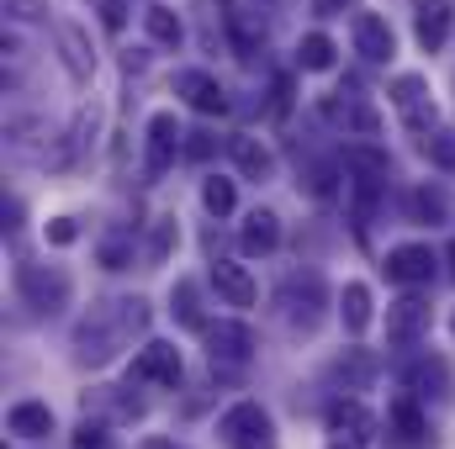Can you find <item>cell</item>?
I'll use <instances>...</instances> for the list:
<instances>
[{"label": "cell", "mask_w": 455, "mask_h": 449, "mask_svg": "<svg viewBox=\"0 0 455 449\" xmlns=\"http://www.w3.org/2000/svg\"><path fill=\"white\" fill-rule=\"evenodd\" d=\"M323 112L334 116V122H344V132H360V138H371L381 127V116L371 112L365 101H323Z\"/></svg>", "instance_id": "obj_21"}, {"label": "cell", "mask_w": 455, "mask_h": 449, "mask_svg": "<svg viewBox=\"0 0 455 449\" xmlns=\"http://www.w3.org/2000/svg\"><path fill=\"white\" fill-rule=\"evenodd\" d=\"M202 201H207L212 217H228V212H233V180H218V175H212V180L202 185Z\"/></svg>", "instance_id": "obj_31"}, {"label": "cell", "mask_w": 455, "mask_h": 449, "mask_svg": "<svg viewBox=\"0 0 455 449\" xmlns=\"http://www.w3.org/2000/svg\"><path fill=\"white\" fill-rule=\"evenodd\" d=\"M297 64H302V69H334V43H329L323 32H307L302 48H297Z\"/></svg>", "instance_id": "obj_27"}, {"label": "cell", "mask_w": 455, "mask_h": 449, "mask_svg": "<svg viewBox=\"0 0 455 449\" xmlns=\"http://www.w3.org/2000/svg\"><path fill=\"white\" fill-rule=\"evenodd\" d=\"M286 106H291V80H275V101H270V112L286 116Z\"/></svg>", "instance_id": "obj_41"}, {"label": "cell", "mask_w": 455, "mask_h": 449, "mask_svg": "<svg viewBox=\"0 0 455 449\" xmlns=\"http://www.w3.org/2000/svg\"><path fill=\"white\" fill-rule=\"evenodd\" d=\"M228 27H233V43H238V53L259 48V37H265V21H254L249 11H228Z\"/></svg>", "instance_id": "obj_29"}, {"label": "cell", "mask_w": 455, "mask_h": 449, "mask_svg": "<svg viewBox=\"0 0 455 449\" xmlns=\"http://www.w3.org/2000/svg\"><path fill=\"white\" fill-rule=\"evenodd\" d=\"M5 423H11V434H21V439H48V434H53V413H48L43 402H16V407L5 413Z\"/></svg>", "instance_id": "obj_17"}, {"label": "cell", "mask_w": 455, "mask_h": 449, "mask_svg": "<svg viewBox=\"0 0 455 449\" xmlns=\"http://www.w3.org/2000/svg\"><path fill=\"white\" fill-rule=\"evenodd\" d=\"M392 106L408 127H429L435 122V96H429V80L424 75H397L392 80Z\"/></svg>", "instance_id": "obj_5"}, {"label": "cell", "mask_w": 455, "mask_h": 449, "mask_svg": "<svg viewBox=\"0 0 455 449\" xmlns=\"http://www.w3.org/2000/svg\"><path fill=\"white\" fill-rule=\"evenodd\" d=\"M344 169H349V175L387 180V154H376V148H349V154H344Z\"/></svg>", "instance_id": "obj_30"}, {"label": "cell", "mask_w": 455, "mask_h": 449, "mask_svg": "<svg viewBox=\"0 0 455 449\" xmlns=\"http://www.w3.org/2000/svg\"><path fill=\"white\" fill-rule=\"evenodd\" d=\"M408 212H413V223H445V212H451V196H445V185H419L413 196H408Z\"/></svg>", "instance_id": "obj_22"}, {"label": "cell", "mask_w": 455, "mask_h": 449, "mask_svg": "<svg viewBox=\"0 0 455 449\" xmlns=\"http://www.w3.org/2000/svg\"><path fill=\"white\" fill-rule=\"evenodd\" d=\"M175 96H186V106H196L202 116H223L228 112L223 85H218L212 75H202V69H180V75H175Z\"/></svg>", "instance_id": "obj_9"}, {"label": "cell", "mask_w": 455, "mask_h": 449, "mask_svg": "<svg viewBox=\"0 0 455 449\" xmlns=\"http://www.w3.org/2000/svg\"><path fill=\"white\" fill-rule=\"evenodd\" d=\"M5 11H11L16 21H43V16H48V0H5Z\"/></svg>", "instance_id": "obj_35"}, {"label": "cell", "mask_w": 455, "mask_h": 449, "mask_svg": "<svg viewBox=\"0 0 455 449\" xmlns=\"http://www.w3.org/2000/svg\"><path fill=\"white\" fill-rule=\"evenodd\" d=\"M143 449H180V445H170V439H148Z\"/></svg>", "instance_id": "obj_43"}, {"label": "cell", "mask_w": 455, "mask_h": 449, "mask_svg": "<svg viewBox=\"0 0 455 449\" xmlns=\"http://www.w3.org/2000/svg\"><path fill=\"white\" fill-rule=\"evenodd\" d=\"M329 434H334V445H355V449H365L371 445V434H376V418L365 413V402H334L329 407Z\"/></svg>", "instance_id": "obj_6"}, {"label": "cell", "mask_w": 455, "mask_h": 449, "mask_svg": "<svg viewBox=\"0 0 455 449\" xmlns=\"http://www.w3.org/2000/svg\"><path fill=\"white\" fill-rule=\"evenodd\" d=\"M212 148H218V138H212V132H191V143H186V154H191V159H207Z\"/></svg>", "instance_id": "obj_39"}, {"label": "cell", "mask_w": 455, "mask_h": 449, "mask_svg": "<svg viewBox=\"0 0 455 449\" xmlns=\"http://www.w3.org/2000/svg\"><path fill=\"white\" fill-rule=\"evenodd\" d=\"M451 270H455V243H451Z\"/></svg>", "instance_id": "obj_44"}, {"label": "cell", "mask_w": 455, "mask_h": 449, "mask_svg": "<svg viewBox=\"0 0 455 449\" xmlns=\"http://www.w3.org/2000/svg\"><path fill=\"white\" fill-rule=\"evenodd\" d=\"M424 154H429V164H440V169L455 175V132H429L424 138Z\"/></svg>", "instance_id": "obj_32"}, {"label": "cell", "mask_w": 455, "mask_h": 449, "mask_svg": "<svg viewBox=\"0 0 455 449\" xmlns=\"http://www.w3.org/2000/svg\"><path fill=\"white\" fill-rule=\"evenodd\" d=\"M387 280H397V286H429L435 280V254L424 243H397L387 254Z\"/></svg>", "instance_id": "obj_7"}, {"label": "cell", "mask_w": 455, "mask_h": 449, "mask_svg": "<svg viewBox=\"0 0 455 449\" xmlns=\"http://www.w3.org/2000/svg\"><path fill=\"white\" fill-rule=\"evenodd\" d=\"M281 243V217L275 212H249V223L238 232V248L243 254H270Z\"/></svg>", "instance_id": "obj_16"}, {"label": "cell", "mask_w": 455, "mask_h": 449, "mask_svg": "<svg viewBox=\"0 0 455 449\" xmlns=\"http://www.w3.org/2000/svg\"><path fill=\"white\" fill-rule=\"evenodd\" d=\"M408 386H413L419 397H451V370H445V359H419V365L408 370Z\"/></svg>", "instance_id": "obj_20"}, {"label": "cell", "mask_w": 455, "mask_h": 449, "mask_svg": "<svg viewBox=\"0 0 455 449\" xmlns=\"http://www.w3.org/2000/svg\"><path fill=\"white\" fill-rule=\"evenodd\" d=\"M143 323H148V302H138V296L101 302V307L75 328V354H80L85 365H107V359H112L116 349L138 334Z\"/></svg>", "instance_id": "obj_1"}, {"label": "cell", "mask_w": 455, "mask_h": 449, "mask_svg": "<svg viewBox=\"0 0 455 449\" xmlns=\"http://www.w3.org/2000/svg\"><path fill=\"white\" fill-rule=\"evenodd\" d=\"M85 407H96V413H112V418H143V402L138 397H122V386H96L91 397H85Z\"/></svg>", "instance_id": "obj_23"}, {"label": "cell", "mask_w": 455, "mask_h": 449, "mask_svg": "<svg viewBox=\"0 0 455 449\" xmlns=\"http://www.w3.org/2000/svg\"><path fill=\"white\" fill-rule=\"evenodd\" d=\"M212 286H218V296H223L228 307H254V296H259L254 280H249V270L243 264H223V259L212 264Z\"/></svg>", "instance_id": "obj_15"}, {"label": "cell", "mask_w": 455, "mask_h": 449, "mask_svg": "<svg viewBox=\"0 0 455 449\" xmlns=\"http://www.w3.org/2000/svg\"><path fill=\"white\" fill-rule=\"evenodd\" d=\"M387 423H392V434H397L403 445H424V439H429V423H424V413H419V402H413V397L392 402Z\"/></svg>", "instance_id": "obj_18"}, {"label": "cell", "mask_w": 455, "mask_h": 449, "mask_svg": "<svg viewBox=\"0 0 455 449\" xmlns=\"http://www.w3.org/2000/svg\"><path fill=\"white\" fill-rule=\"evenodd\" d=\"M75 238H80V227L69 223V217H53V223H48V243L64 248V243H75Z\"/></svg>", "instance_id": "obj_37"}, {"label": "cell", "mask_w": 455, "mask_h": 449, "mask_svg": "<svg viewBox=\"0 0 455 449\" xmlns=\"http://www.w3.org/2000/svg\"><path fill=\"white\" fill-rule=\"evenodd\" d=\"M218 434H223L228 449H270L275 445V423H270V413L259 402H233L223 413V423H218Z\"/></svg>", "instance_id": "obj_2"}, {"label": "cell", "mask_w": 455, "mask_h": 449, "mask_svg": "<svg viewBox=\"0 0 455 449\" xmlns=\"http://www.w3.org/2000/svg\"><path fill=\"white\" fill-rule=\"evenodd\" d=\"M175 148H180V127H175V116L170 112L148 116V175H164V169L175 164Z\"/></svg>", "instance_id": "obj_12"}, {"label": "cell", "mask_w": 455, "mask_h": 449, "mask_svg": "<svg viewBox=\"0 0 455 449\" xmlns=\"http://www.w3.org/2000/svg\"><path fill=\"white\" fill-rule=\"evenodd\" d=\"M413 37H419V48H445V37H451V5L445 0H419L413 5Z\"/></svg>", "instance_id": "obj_11"}, {"label": "cell", "mask_w": 455, "mask_h": 449, "mask_svg": "<svg viewBox=\"0 0 455 449\" xmlns=\"http://www.w3.org/2000/svg\"><path fill=\"white\" fill-rule=\"evenodd\" d=\"M249 349H254V338L243 323H207V354H212V365H243L249 359Z\"/></svg>", "instance_id": "obj_10"}, {"label": "cell", "mask_w": 455, "mask_h": 449, "mask_svg": "<svg viewBox=\"0 0 455 449\" xmlns=\"http://www.w3.org/2000/svg\"><path fill=\"white\" fill-rule=\"evenodd\" d=\"M334 449H355V445H334Z\"/></svg>", "instance_id": "obj_45"}, {"label": "cell", "mask_w": 455, "mask_h": 449, "mask_svg": "<svg viewBox=\"0 0 455 449\" xmlns=\"http://www.w3.org/2000/svg\"><path fill=\"white\" fill-rule=\"evenodd\" d=\"M127 259H132V243H122V238H107V243H101V264H107V270H122Z\"/></svg>", "instance_id": "obj_34"}, {"label": "cell", "mask_w": 455, "mask_h": 449, "mask_svg": "<svg viewBox=\"0 0 455 449\" xmlns=\"http://www.w3.org/2000/svg\"><path fill=\"white\" fill-rule=\"evenodd\" d=\"M170 238H175V227H170V217H159V223H154V259L170 254Z\"/></svg>", "instance_id": "obj_38"}, {"label": "cell", "mask_w": 455, "mask_h": 449, "mask_svg": "<svg viewBox=\"0 0 455 449\" xmlns=\"http://www.w3.org/2000/svg\"><path fill=\"white\" fill-rule=\"evenodd\" d=\"M16 280H21V296H27L32 312H59V307H69V275L53 270V264H21Z\"/></svg>", "instance_id": "obj_3"}, {"label": "cell", "mask_w": 455, "mask_h": 449, "mask_svg": "<svg viewBox=\"0 0 455 449\" xmlns=\"http://www.w3.org/2000/svg\"><path fill=\"white\" fill-rule=\"evenodd\" d=\"M349 5H360V0H313V11H318V16H344Z\"/></svg>", "instance_id": "obj_42"}, {"label": "cell", "mask_w": 455, "mask_h": 449, "mask_svg": "<svg viewBox=\"0 0 455 449\" xmlns=\"http://www.w3.org/2000/svg\"><path fill=\"white\" fill-rule=\"evenodd\" d=\"M228 154H233V164H238L249 180H265V175H270V148H265V143H254V138L238 132V138L228 143Z\"/></svg>", "instance_id": "obj_19"}, {"label": "cell", "mask_w": 455, "mask_h": 449, "mask_svg": "<svg viewBox=\"0 0 455 449\" xmlns=\"http://www.w3.org/2000/svg\"><path fill=\"white\" fill-rule=\"evenodd\" d=\"M132 375L159 381V386H175V381H180V354H175V343H148V349L132 359Z\"/></svg>", "instance_id": "obj_14"}, {"label": "cell", "mask_w": 455, "mask_h": 449, "mask_svg": "<svg viewBox=\"0 0 455 449\" xmlns=\"http://www.w3.org/2000/svg\"><path fill=\"white\" fill-rule=\"evenodd\" d=\"M339 312H344V328H349V334H365V328H371V291H365L360 280H349V286H344Z\"/></svg>", "instance_id": "obj_24"}, {"label": "cell", "mask_w": 455, "mask_h": 449, "mask_svg": "<svg viewBox=\"0 0 455 449\" xmlns=\"http://www.w3.org/2000/svg\"><path fill=\"white\" fill-rule=\"evenodd\" d=\"M143 27H148V37H154V43H164V48H175V43H180V16H175V11H164V5H154V11L143 16Z\"/></svg>", "instance_id": "obj_28"}, {"label": "cell", "mask_w": 455, "mask_h": 449, "mask_svg": "<svg viewBox=\"0 0 455 449\" xmlns=\"http://www.w3.org/2000/svg\"><path fill=\"white\" fill-rule=\"evenodd\" d=\"M307 191L313 196H334V164H313L307 169Z\"/></svg>", "instance_id": "obj_33"}, {"label": "cell", "mask_w": 455, "mask_h": 449, "mask_svg": "<svg viewBox=\"0 0 455 449\" xmlns=\"http://www.w3.org/2000/svg\"><path fill=\"white\" fill-rule=\"evenodd\" d=\"M281 312H286V323H297L302 334H313L318 318H323V280L318 275H291L281 286Z\"/></svg>", "instance_id": "obj_4"}, {"label": "cell", "mask_w": 455, "mask_h": 449, "mask_svg": "<svg viewBox=\"0 0 455 449\" xmlns=\"http://www.w3.org/2000/svg\"><path fill=\"white\" fill-rule=\"evenodd\" d=\"M75 449H107V429L101 423H80L75 429Z\"/></svg>", "instance_id": "obj_36"}, {"label": "cell", "mask_w": 455, "mask_h": 449, "mask_svg": "<svg viewBox=\"0 0 455 449\" xmlns=\"http://www.w3.org/2000/svg\"><path fill=\"white\" fill-rule=\"evenodd\" d=\"M170 302H175V318H180V328H196V334H207V318H202V296H196V286H191V280H180Z\"/></svg>", "instance_id": "obj_26"}, {"label": "cell", "mask_w": 455, "mask_h": 449, "mask_svg": "<svg viewBox=\"0 0 455 449\" xmlns=\"http://www.w3.org/2000/svg\"><path fill=\"white\" fill-rule=\"evenodd\" d=\"M429 334V302L424 296H403L397 307H387V343L408 349L413 338Z\"/></svg>", "instance_id": "obj_8"}, {"label": "cell", "mask_w": 455, "mask_h": 449, "mask_svg": "<svg viewBox=\"0 0 455 449\" xmlns=\"http://www.w3.org/2000/svg\"><path fill=\"white\" fill-rule=\"evenodd\" d=\"M59 37H64V64H69V75L85 80V75L96 69V59H91V48H85V32H80V27H59Z\"/></svg>", "instance_id": "obj_25"}, {"label": "cell", "mask_w": 455, "mask_h": 449, "mask_svg": "<svg viewBox=\"0 0 455 449\" xmlns=\"http://www.w3.org/2000/svg\"><path fill=\"white\" fill-rule=\"evenodd\" d=\"M355 48H360L371 64H387V59H392V48H397V37H392V27H387L381 16L360 11V16H355Z\"/></svg>", "instance_id": "obj_13"}, {"label": "cell", "mask_w": 455, "mask_h": 449, "mask_svg": "<svg viewBox=\"0 0 455 449\" xmlns=\"http://www.w3.org/2000/svg\"><path fill=\"white\" fill-rule=\"evenodd\" d=\"M101 5V21L112 27V32H122V21H127V11H122V0H96Z\"/></svg>", "instance_id": "obj_40"}, {"label": "cell", "mask_w": 455, "mask_h": 449, "mask_svg": "<svg viewBox=\"0 0 455 449\" xmlns=\"http://www.w3.org/2000/svg\"><path fill=\"white\" fill-rule=\"evenodd\" d=\"M451 328H455V318H451Z\"/></svg>", "instance_id": "obj_46"}]
</instances>
